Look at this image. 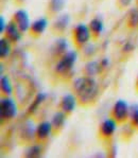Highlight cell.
Wrapping results in <instances>:
<instances>
[{
	"label": "cell",
	"mask_w": 138,
	"mask_h": 158,
	"mask_svg": "<svg viewBox=\"0 0 138 158\" xmlns=\"http://www.w3.org/2000/svg\"><path fill=\"white\" fill-rule=\"evenodd\" d=\"M91 37V32L89 27L85 23H78L72 29V40L77 48H83L87 45Z\"/></svg>",
	"instance_id": "4"
},
{
	"label": "cell",
	"mask_w": 138,
	"mask_h": 158,
	"mask_svg": "<svg viewBox=\"0 0 138 158\" xmlns=\"http://www.w3.org/2000/svg\"><path fill=\"white\" fill-rule=\"evenodd\" d=\"M135 88H136V90L138 91V74L136 77V82H135Z\"/></svg>",
	"instance_id": "27"
},
{
	"label": "cell",
	"mask_w": 138,
	"mask_h": 158,
	"mask_svg": "<svg viewBox=\"0 0 138 158\" xmlns=\"http://www.w3.org/2000/svg\"><path fill=\"white\" fill-rule=\"evenodd\" d=\"M117 126H118V122L113 118H105L102 122L99 125V137L101 139H111L114 135H115L116 131H117Z\"/></svg>",
	"instance_id": "7"
},
{
	"label": "cell",
	"mask_w": 138,
	"mask_h": 158,
	"mask_svg": "<svg viewBox=\"0 0 138 158\" xmlns=\"http://www.w3.org/2000/svg\"><path fill=\"white\" fill-rule=\"evenodd\" d=\"M72 89L78 99V102L84 106L95 103L99 96V85L94 77L84 75L76 79L73 81Z\"/></svg>",
	"instance_id": "1"
},
{
	"label": "cell",
	"mask_w": 138,
	"mask_h": 158,
	"mask_svg": "<svg viewBox=\"0 0 138 158\" xmlns=\"http://www.w3.org/2000/svg\"><path fill=\"white\" fill-rule=\"evenodd\" d=\"M43 153V147L42 142L40 143H34V144H30L28 148L25 150L23 155L26 157H40Z\"/></svg>",
	"instance_id": "18"
},
{
	"label": "cell",
	"mask_w": 138,
	"mask_h": 158,
	"mask_svg": "<svg viewBox=\"0 0 138 158\" xmlns=\"http://www.w3.org/2000/svg\"><path fill=\"white\" fill-rule=\"evenodd\" d=\"M88 27L90 29L91 37H94L95 40L100 37V35L104 31V23L102 19L99 18V17H95V18L91 19L88 23Z\"/></svg>",
	"instance_id": "16"
},
{
	"label": "cell",
	"mask_w": 138,
	"mask_h": 158,
	"mask_svg": "<svg viewBox=\"0 0 138 158\" xmlns=\"http://www.w3.org/2000/svg\"><path fill=\"white\" fill-rule=\"evenodd\" d=\"M53 133L51 121H42L35 127V139L37 142H45Z\"/></svg>",
	"instance_id": "9"
},
{
	"label": "cell",
	"mask_w": 138,
	"mask_h": 158,
	"mask_svg": "<svg viewBox=\"0 0 138 158\" xmlns=\"http://www.w3.org/2000/svg\"><path fill=\"white\" fill-rule=\"evenodd\" d=\"M17 104L15 100L11 98V96H4L0 101V117L1 122H9L12 121L17 115Z\"/></svg>",
	"instance_id": "3"
},
{
	"label": "cell",
	"mask_w": 138,
	"mask_h": 158,
	"mask_svg": "<svg viewBox=\"0 0 138 158\" xmlns=\"http://www.w3.org/2000/svg\"><path fill=\"white\" fill-rule=\"evenodd\" d=\"M69 23H70V16L68 14H62V15L57 16L56 19L53 21L51 26V30L55 33L62 34L64 31H66Z\"/></svg>",
	"instance_id": "14"
},
{
	"label": "cell",
	"mask_w": 138,
	"mask_h": 158,
	"mask_svg": "<svg viewBox=\"0 0 138 158\" xmlns=\"http://www.w3.org/2000/svg\"><path fill=\"white\" fill-rule=\"evenodd\" d=\"M66 0H50L48 3V11L51 14H57L64 10Z\"/></svg>",
	"instance_id": "20"
},
{
	"label": "cell",
	"mask_w": 138,
	"mask_h": 158,
	"mask_svg": "<svg viewBox=\"0 0 138 158\" xmlns=\"http://www.w3.org/2000/svg\"><path fill=\"white\" fill-rule=\"evenodd\" d=\"M11 40H9L6 37H2L0 40V56L2 60L9 57L11 53Z\"/></svg>",
	"instance_id": "22"
},
{
	"label": "cell",
	"mask_w": 138,
	"mask_h": 158,
	"mask_svg": "<svg viewBox=\"0 0 138 158\" xmlns=\"http://www.w3.org/2000/svg\"><path fill=\"white\" fill-rule=\"evenodd\" d=\"M134 49H135V46H134V44H132V42L124 43V45H123V47H122V51L124 53H130Z\"/></svg>",
	"instance_id": "24"
},
{
	"label": "cell",
	"mask_w": 138,
	"mask_h": 158,
	"mask_svg": "<svg viewBox=\"0 0 138 158\" xmlns=\"http://www.w3.org/2000/svg\"><path fill=\"white\" fill-rule=\"evenodd\" d=\"M66 114L63 113L62 110H59L56 113H54V115L52 116L51 124L53 128V133L59 134L61 131L64 128L65 122H66Z\"/></svg>",
	"instance_id": "15"
},
{
	"label": "cell",
	"mask_w": 138,
	"mask_h": 158,
	"mask_svg": "<svg viewBox=\"0 0 138 158\" xmlns=\"http://www.w3.org/2000/svg\"><path fill=\"white\" fill-rule=\"evenodd\" d=\"M48 26H49V21L46 17H40V18L35 19L33 23H31L30 29H29V33L33 37H38L47 30Z\"/></svg>",
	"instance_id": "11"
},
{
	"label": "cell",
	"mask_w": 138,
	"mask_h": 158,
	"mask_svg": "<svg viewBox=\"0 0 138 158\" xmlns=\"http://www.w3.org/2000/svg\"><path fill=\"white\" fill-rule=\"evenodd\" d=\"M111 115L118 123H124L130 116V105L123 99H118L114 104Z\"/></svg>",
	"instance_id": "5"
},
{
	"label": "cell",
	"mask_w": 138,
	"mask_h": 158,
	"mask_svg": "<svg viewBox=\"0 0 138 158\" xmlns=\"http://www.w3.org/2000/svg\"><path fill=\"white\" fill-rule=\"evenodd\" d=\"M129 120L132 128L138 131V104L134 103L130 105V116Z\"/></svg>",
	"instance_id": "23"
},
{
	"label": "cell",
	"mask_w": 138,
	"mask_h": 158,
	"mask_svg": "<svg viewBox=\"0 0 138 158\" xmlns=\"http://www.w3.org/2000/svg\"><path fill=\"white\" fill-rule=\"evenodd\" d=\"M116 2L119 9H125L132 3V0H116Z\"/></svg>",
	"instance_id": "25"
},
{
	"label": "cell",
	"mask_w": 138,
	"mask_h": 158,
	"mask_svg": "<svg viewBox=\"0 0 138 158\" xmlns=\"http://www.w3.org/2000/svg\"><path fill=\"white\" fill-rule=\"evenodd\" d=\"M68 42H67L66 38L64 37H59L53 42L50 48V53H51L52 57L54 58H59L60 56H62L64 53H66L68 51Z\"/></svg>",
	"instance_id": "12"
},
{
	"label": "cell",
	"mask_w": 138,
	"mask_h": 158,
	"mask_svg": "<svg viewBox=\"0 0 138 158\" xmlns=\"http://www.w3.org/2000/svg\"><path fill=\"white\" fill-rule=\"evenodd\" d=\"M14 1H15L16 3H18V4H21V3H23L26 0H14Z\"/></svg>",
	"instance_id": "28"
},
{
	"label": "cell",
	"mask_w": 138,
	"mask_h": 158,
	"mask_svg": "<svg viewBox=\"0 0 138 158\" xmlns=\"http://www.w3.org/2000/svg\"><path fill=\"white\" fill-rule=\"evenodd\" d=\"M77 102H78V99H77L74 94H64L60 101L59 110H62L63 113H65L68 116L74 110V108H76V106H77Z\"/></svg>",
	"instance_id": "10"
},
{
	"label": "cell",
	"mask_w": 138,
	"mask_h": 158,
	"mask_svg": "<svg viewBox=\"0 0 138 158\" xmlns=\"http://www.w3.org/2000/svg\"><path fill=\"white\" fill-rule=\"evenodd\" d=\"M6 26H8V23H6V19H4L3 16H0V32L3 33L4 30H6Z\"/></svg>",
	"instance_id": "26"
},
{
	"label": "cell",
	"mask_w": 138,
	"mask_h": 158,
	"mask_svg": "<svg viewBox=\"0 0 138 158\" xmlns=\"http://www.w3.org/2000/svg\"><path fill=\"white\" fill-rule=\"evenodd\" d=\"M77 60H78L77 51L68 50L56 60L54 65V73L60 77H70Z\"/></svg>",
	"instance_id": "2"
},
{
	"label": "cell",
	"mask_w": 138,
	"mask_h": 158,
	"mask_svg": "<svg viewBox=\"0 0 138 158\" xmlns=\"http://www.w3.org/2000/svg\"><path fill=\"white\" fill-rule=\"evenodd\" d=\"M12 20L17 25V27L20 29V31L23 33L29 32V29H30L31 26V21H30V17H29V14L26 10L20 9L17 10V11L14 13L13 15V19Z\"/></svg>",
	"instance_id": "8"
},
{
	"label": "cell",
	"mask_w": 138,
	"mask_h": 158,
	"mask_svg": "<svg viewBox=\"0 0 138 158\" xmlns=\"http://www.w3.org/2000/svg\"><path fill=\"white\" fill-rule=\"evenodd\" d=\"M47 97H48L47 94H45V92H40V94H36L34 100H33V102H31L30 106H29V108H28V114H29V115H32V114H34L35 111L37 110V108L44 103V101L47 99Z\"/></svg>",
	"instance_id": "17"
},
{
	"label": "cell",
	"mask_w": 138,
	"mask_h": 158,
	"mask_svg": "<svg viewBox=\"0 0 138 158\" xmlns=\"http://www.w3.org/2000/svg\"><path fill=\"white\" fill-rule=\"evenodd\" d=\"M110 65V60L107 57H103L99 60H89L84 66V74L88 77H96L104 71Z\"/></svg>",
	"instance_id": "6"
},
{
	"label": "cell",
	"mask_w": 138,
	"mask_h": 158,
	"mask_svg": "<svg viewBox=\"0 0 138 158\" xmlns=\"http://www.w3.org/2000/svg\"><path fill=\"white\" fill-rule=\"evenodd\" d=\"M127 26L131 29H134L138 27V10L131 9L127 14V19H125Z\"/></svg>",
	"instance_id": "21"
},
{
	"label": "cell",
	"mask_w": 138,
	"mask_h": 158,
	"mask_svg": "<svg viewBox=\"0 0 138 158\" xmlns=\"http://www.w3.org/2000/svg\"><path fill=\"white\" fill-rule=\"evenodd\" d=\"M4 34H6V37L8 38L9 40H11V43H18L20 42L21 40V31L20 29L18 28L17 25L14 23L13 20H11L6 26V30H4Z\"/></svg>",
	"instance_id": "13"
},
{
	"label": "cell",
	"mask_w": 138,
	"mask_h": 158,
	"mask_svg": "<svg viewBox=\"0 0 138 158\" xmlns=\"http://www.w3.org/2000/svg\"><path fill=\"white\" fill-rule=\"evenodd\" d=\"M0 87H1V92L3 96H12L13 94V86L10 81L9 77L6 74L1 75V79H0Z\"/></svg>",
	"instance_id": "19"
}]
</instances>
